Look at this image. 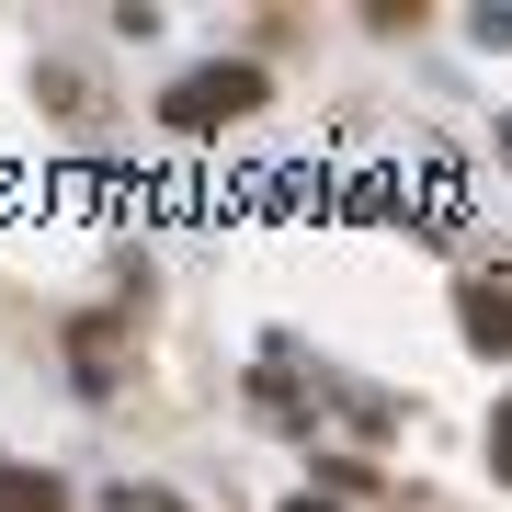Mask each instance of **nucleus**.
<instances>
[{
  "mask_svg": "<svg viewBox=\"0 0 512 512\" xmlns=\"http://www.w3.org/2000/svg\"><path fill=\"white\" fill-rule=\"evenodd\" d=\"M0 512H57V478H23V467H0Z\"/></svg>",
  "mask_w": 512,
  "mask_h": 512,
  "instance_id": "nucleus-3",
  "label": "nucleus"
},
{
  "mask_svg": "<svg viewBox=\"0 0 512 512\" xmlns=\"http://www.w3.org/2000/svg\"><path fill=\"white\" fill-rule=\"evenodd\" d=\"M467 342L478 353H512V296L501 285H467Z\"/></svg>",
  "mask_w": 512,
  "mask_h": 512,
  "instance_id": "nucleus-2",
  "label": "nucleus"
},
{
  "mask_svg": "<svg viewBox=\"0 0 512 512\" xmlns=\"http://www.w3.org/2000/svg\"><path fill=\"white\" fill-rule=\"evenodd\" d=\"M262 103V69H194L183 92H171V126H228V114Z\"/></svg>",
  "mask_w": 512,
  "mask_h": 512,
  "instance_id": "nucleus-1",
  "label": "nucleus"
},
{
  "mask_svg": "<svg viewBox=\"0 0 512 512\" xmlns=\"http://www.w3.org/2000/svg\"><path fill=\"white\" fill-rule=\"evenodd\" d=\"M285 512H319V501H285Z\"/></svg>",
  "mask_w": 512,
  "mask_h": 512,
  "instance_id": "nucleus-5",
  "label": "nucleus"
},
{
  "mask_svg": "<svg viewBox=\"0 0 512 512\" xmlns=\"http://www.w3.org/2000/svg\"><path fill=\"white\" fill-rule=\"evenodd\" d=\"M490 456H501V478H512V399H501V421H490Z\"/></svg>",
  "mask_w": 512,
  "mask_h": 512,
  "instance_id": "nucleus-4",
  "label": "nucleus"
}]
</instances>
